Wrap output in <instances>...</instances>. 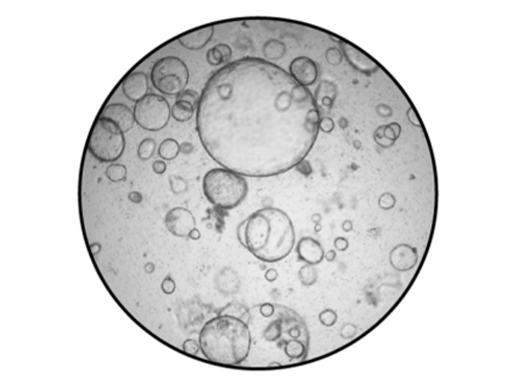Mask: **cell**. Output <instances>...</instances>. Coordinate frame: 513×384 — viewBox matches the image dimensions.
Segmentation results:
<instances>
[{
  "label": "cell",
  "mask_w": 513,
  "mask_h": 384,
  "mask_svg": "<svg viewBox=\"0 0 513 384\" xmlns=\"http://www.w3.org/2000/svg\"><path fill=\"white\" fill-rule=\"evenodd\" d=\"M196 110L205 152L223 168L249 177L295 168L320 132L312 92L282 68L260 58H241L216 71Z\"/></svg>",
  "instance_id": "cell-1"
},
{
  "label": "cell",
  "mask_w": 513,
  "mask_h": 384,
  "mask_svg": "<svg viewBox=\"0 0 513 384\" xmlns=\"http://www.w3.org/2000/svg\"><path fill=\"white\" fill-rule=\"evenodd\" d=\"M241 245L260 261L274 263L284 260L295 245L293 222L280 209H261L245 220Z\"/></svg>",
  "instance_id": "cell-2"
},
{
  "label": "cell",
  "mask_w": 513,
  "mask_h": 384,
  "mask_svg": "<svg viewBox=\"0 0 513 384\" xmlns=\"http://www.w3.org/2000/svg\"><path fill=\"white\" fill-rule=\"evenodd\" d=\"M199 342L202 354L210 362L238 366L249 357L252 339L249 326L241 319L222 314L203 326Z\"/></svg>",
  "instance_id": "cell-3"
},
{
  "label": "cell",
  "mask_w": 513,
  "mask_h": 384,
  "mask_svg": "<svg viewBox=\"0 0 513 384\" xmlns=\"http://www.w3.org/2000/svg\"><path fill=\"white\" fill-rule=\"evenodd\" d=\"M203 192L210 203L223 210L241 204L249 192L243 176L225 168H213L203 177Z\"/></svg>",
  "instance_id": "cell-4"
},
{
  "label": "cell",
  "mask_w": 513,
  "mask_h": 384,
  "mask_svg": "<svg viewBox=\"0 0 513 384\" xmlns=\"http://www.w3.org/2000/svg\"><path fill=\"white\" fill-rule=\"evenodd\" d=\"M88 145L90 153L100 162L113 163L124 154V133L112 120L99 116L92 126Z\"/></svg>",
  "instance_id": "cell-5"
},
{
  "label": "cell",
  "mask_w": 513,
  "mask_h": 384,
  "mask_svg": "<svg viewBox=\"0 0 513 384\" xmlns=\"http://www.w3.org/2000/svg\"><path fill=\"white\" fill-rule=\"evenodd\" d=\"M151 80L157 91L167 96H179L189 82L187 64L176 56H166L153 66Z\"/></svg>",
  "instance_id": "cell-6"
},
{
  "label": "cell",
  "mask_w": 513,
  "mask_h": 384,
  "mask_svg": "<svg viewBox=\"0 0 513 384\" xmlns=\"http://www.w3.org/2000/svg\"><path fill=\"white\" fill-rule=\"evenodd\" d=\"M171 105L163 96L147 95L136 103L134 118L141 128L149 132H156L165 128L171 119Z\"/></svg>",
  "instance_id": "cell-7"
},
{
  "label": "cell",
  "mask_w": 513,
  "mask_h": 384,
  "mask_svg": "<svg viewBox=\"0 0 513 384\" xmlns=\"http://www.w3.org/2000/svg\"><path fill=\"white\" fill-rule=\"evenodd\" d=\"M165 225L169 233L179 238H188L193 229L196 228V221L193 213L184 208H174L166 214Z\"/></svg>",
  "instance_id": "cell-8"
},
{
  "label": "cell",
  "mask_w": 513,
  "mask_h": 384,
  "mask_svg": "<svg viewBox=\"0 0 513 384\" xmlns=\"http://www.w3.org/2000/svg\"><path fill=\"white\" fill-rule=\"evenodd\" d=\"M290 76L302 86H310L316 82L318 70L316 63L306 56H299L290 62Z\"/></svg>",
  "instance_id": "cell-9"
},
{
  "label": "cell",
  "mask_w": 513,
  "mask_h": 384,
  "mask_svg": "<svg viewBox=\"0 0 513 384\" xmlns=\"http://www.w3.org/2000/svg\"><path fill=\"white\" fill-rule=\"evenodd\" d=\"M99 116L100 118H106L112 120L113 123L117 124V126L122 129L124 134L126 132L131 131L136 123L134 113H133V111L127 106V105L120 103L110 104L107 105V106H105L103 108V111L100 112Z\"/></svg>",
  "instance_id": "cell-10"
},
{
  "label": "cell",
  "mask_w": 513,
  "mask_h": 384,
  "mask_svg": "<svg viewBox=\"0 0 513 384\" xmlns=\"http://www.w3.org/2000/svg\"><path fill=\"white\" fill-rule=\"evenodd\" d=\"M417 249L407 244H400L391 250L390 263L398 272H409L418 264Z\"/></svg>",
  "instance_id": "cell-11"
},
{
  "label": "cell",
  "mask_w": 513,
  "mask_h": 384,
  "mask_svg": "<svg viewBox=\"0 0 513 384\" xmlns=\"http://www.w3.org/2000/svg\"><path fill=\"white\" fill-rule=\"evenodd\" d=\"M123 92L127 99L138 103L148 92V78L145 72H132L123 82Z\"/></svg>",
  "instance_id": "cell-12"
},
{
  "label": "cell",
  "mask_w": 513,
  "mask_h": 384,
  "mask_svg": "<svg viewBox=\"0 0 513 384\" xmlns=\"http://www.w3.org/2000/svg\"><path fill=\"white\" fill-rule=\"evenodd\" d=\"M296 254L300 261H304L307 264L316 265L321 263L325 258V250L322 245L317 240L310 237L302 238L299 241L296 247Z\"/></svg>",
  "instance_id": "cell-13"
},
{
  "label": "cell",
  "mask_w": 513,
  "mask_h": 384,
  "mask_svg": "<svg viewBox=\"0 0 513 384\" xmlns=\"http://www.w3.org/2000/svg\"><path fill=\"white\" fill-rule=\"evenodd\" d=\"M213 35V26H205L197 28L184 35L179 36V42L181 46L191 50H199L204 48L210 42Z\"/></svg>",
  "instance_id": "cell-14"
},
{
  "label": "cell",
  "mask_w": 513,
  "mask_h": 384,
  "mask_svg": "<svg viewBox=\"0 0 513 384\" xmlns=\"http://www.w3.org/2000/svg\"><path fill=\"white\" fill-rule=\"evenodd\" d=\"M342 46L346 58L349 60V63L353 64L357 70L369 74V72H372L377 69V66L370 58H367L363 52L357 51L354 47L348 46L345 43H342Z\"/></svg>",
  "instance_id": "cell-15"
},
{
  "label": "cell",
  "mask_w": 513,
  "mask_h": 384,
  "mask_svg": "<svg viewBox=\"0 0 513 384\" xmlns=\"http://www.w3.org/2000/svg\"><path fill=\"white\" fill-rule=\"evenodd\" d=\"M400 134V126L398 124H390L387 126L379 127L374 132V140L379 145L386 148L391 147Z\"/></svg>",
  "instance_id": "cell-16"
},
{
  "label": "cell",
  "mask_w": 513,
  "mask_h": 384,
  "mask_svg": "<svg viewBox=\"0 0 513 384\" xmlns=\"http://www.w3.org/2000/svg\"><path fill=\"white\" fill-rule=\"evenodd\" d=\"M232 50L228 44L218 43L207 52V61L210 66H220L222 63H228L231 60Z\"/></svg>",
  "instance_id": "cell-17"
},
{
  "label": "cell",
  "mask_w": 513,
  "mask_h": 384,
  "mask_svg": "<svg viewBox=\"0 0 513 384\" xmlns=\"http://www.w3.org/2000/svg\"><path fill=\"white\" fill-rule=\"evenodd\" d=\"M195 110L196 107L193 104L184 102V100H176L171 108V115L179 123H184L193 118Z\"/></svg>",
  "instance_id": "cell-18"
},
{
  "label": "cell",
  "mask_w": 513,
  "mask_h": 384,
  "mask_svg": "<svg viewBox=\"0 0 513 384\" xmlns=\"http://www.w3.org/2000/svg\"><path fill=\"white\" fill-rule=\"evenodd\" d=\"M181 152V145L174 139H166L159 145L157 153L161 159L166 161H172L179 155Z\"/></svg>",
  "instance_id": "cell-19"
},
{
  "label": "cell",
  "mask_w": 513,
  "mask_h": 384,
  "mask_svg": "<svg viewBox=\"0 0 513 384\" xmlns=\"http://www.w3.org/2000/svg\"><path fill=\"white\" fill-rule=\"evenodd\" d=\"M105 175H106L107 179L110 180L111 182H113V183H117V182H123V181L126 180V177H127V169L124 164L113 162L112 164H110L107 167L106 171H105Z\"/></svg>",
  "instance_id": "cell-20"
},
{
  "label": "cell",
  "mask_w": 513,
  "mask_h": 384,
  "mask_svg": "<svg viewBox=\"0 0 513 384\" xmlns=\"http://www.w3.org/2000/svg\"><path fill=\"white\" fill-rule=\"evenodd\" d=\"M285 46L281 42L271 40L264 47V54L269 60H279L285 55Z\"/></svg>",
  "instance_id": "cell-21"
},
{
  "label": "cell",
  "mask_w": 513,
  "mask_h": 384,
  "mask_svg": "<svg viewBox=\"0 0 513 384\" xmlns=\"http://www.w3.org/2000/svg\"><path fill=\"white\" fill-rule=\"evenodd\" d=\"M299 278L302 285L312 286L317 280V270L312 264H306L299 270Z\"/></svg>",
  "instance_id": "cell-22"
},
{
  "label": "cell",
  "mask_w": 513,
  "mask_h": 384,
  "mask_svg": "<svg viewBox=\"0 0 513 384\" xmlns=\"http://www.w3.org/2000/svg\"><path fill=\"white\" fill-rule=\"evenodd\" d=\"M155 148H156L155 141L153 140V139H149V137H147V139H145V140H143L140 142L139 147H138V152H137V154H138V156H139L140 160L147 161V160L151 159V157L153 155H154Z\"/></svg>",
  "instance_id": "cell-23"
},
{
  "label": "cell",
  "mask_w": 513,
  "mask_h": 384,
  "mask_svg": "<svg viewBox=\"0 0 513 384\" xmlns=\"http://www.w3.org/2000/svg\"><path fill=\"white\" fill-rule=\"evenodd\" d=\"M305 346L304 343L294 340V341H288L285 346V351L287 354V357L290 359H300L304 355Z\"/></svg>",
  "instance_id": "cell-24"
},
{
  "label": "cell",
  "mask_w": 513,
  "mask_h": 384,
  "mask_svg": "<svg viewBox=\"0 0 513 384\" xmlns=\"http://www.w3.org/2000/svg\"><path fill=\"white\" fill-rule=\"evenodd\" d=\"M169 184H171V189L174 193H183L187 191L188 184L185 180H183L182 177L179 176H171L169 177Z\"/></svg>",
  "instance_id": "cell-25"
},
{
  "label": "cell",
  "mask_w": 513,
  "mask_h": 384,
  "mask_svg": "<svg viewBox=\"0 0 513 384\" xmlns=\"http://www.w3.org/2000/svg\"><path fill=\"white\" fill-rule=\"evenodd\" d=\"M318 319H320L322 325L330 327V326L335 325V322L337 321V313L335 312L334 310L327 309L325 311H322V312L320 313V316H318Z\"/></svg>",
  "instance_id": "cell-26"
},
{
  "label": "cell",
  "mask_w": 513,
  "mask_h": 384,
  "mask_svg": "<svg viewBox=\"0 0 513 384\" xmlns=\"http://www.w3.org/2000/svg\"><path fill=\"white\" fill-rule=\"evenodd\" d=\"M176 100H184V102L193 104L197 108V105L200 103V95L194 90H184L177 96Z\"/></svg>",
  "instance_id": "cell-27"
},
{
  "label": "cell",
  "mask_w": 513,
  "mask_h": 384,
  "mask_svg": "<svg viewBox=\"0 0 513 384\" xmlns=\"http://www.w3.org/2000/svg\"><path fill=\"white\" fill-rule=\"evenodd\" d=\"M395 201H397L395 200V197L392 195V193L385 192V193H383L381 197H379L378 204H379V208L387 211V210H391V209L394 208Z\"/></svg>",
  "instance_id": "cell-28"
},
{
  "label": "cell",
  "mask_w": 513,
  "mask_h": 384,
  "mask_svg": "<svg viewBox=\"0 0 513 384\" xmlns=\"http://www.w3.org/2000/svg\"><path fill=\"white\" fill-rule=\"evenodd\" d=\"M326 58L331 66H338L342 62L343 56L341 50H338L337 48H329L326 52Z\"/></svg>",
  "instance_id": "cell-29"
},
{
  "label": "cell",
  "mask_w": 513,
  "mask_h": 384,
  "mask_svg": "<svg viewBox=\"0 0 513 384\" xmlns=\"http://www.w3.org/2000/svg\"><path fill=\"white\" fill-rule=\"evenodd\" d=\"M182 348L184 353L193 355V357H196V355L199 354V351L201 350L200 342L194 340V339H188V340H185L182 345Z\"/></svg>",
  "instance_id": "cell-30"
},
{
  "label": "cell",
  "mask_w": 513,
  "mask_h": 384,
  "mask_svg": "<svg viewBox=\"0 0 513 384\" xmlns=\"http://www.w3.org/2000/svg\"><path fill=\"white\" fill-rule=\"evenodd\" d=\"M175 282L173 281V278L171 276H167L164 280L163 284H161V290L164 291L166 294H172L175 291Z\"/></svg>",
  "instance_id": "cell-31"
},
{
  "label": "cell",
  "mask_w": 513,
  "mask_h": 384,
  "mask_svg": "<svg viewBox=\"0 0 513 384\" xmlns=\"http://www.w3.org/2000/svg\"><path fill=\"white\" fill-rule=\"evenodd\" d=\"M357 334V327L354 324H345L341 329V337L344 339L354 338Z\"/></svg>",
  "instance_id": "cell-32"
},
{
  "label": "cell",
  "mask_w": 513,
  "mask_h": 384,
  "mask_svg": "<svg viewBox=\"0 0 513 384\" xmlns=\"http://www.w3.org/2000/svg\"><path fill=\"white\" fill-rule=\"evenodd\" d=\"M335 127L334 120L329 118V116H326V118H321L320 120V131L323 133H330L333 132V129Z\"/></svg>",
  "instance_id": "cell-33"
},
{
  "label": "cell",
  "mask_w": 513,
  "mask_h": 384,
  "mask_svg": "<svg viewBox=\"0 0 513 384\" xmlns=\"http://www.w3.org/2000/svg\"><path fill=\"white\" fill-rule=\"evenodd\" d=\"M295 169H296V170H298L299 172L304 173V175H306V176L310 175V173H312V171H313L312 165H310V163L308 162V161H306V160L301 161L300 163L296 164Z\"/></svg>",
  "instance_id": "cell-34"
},
{
  "label": "cell",
  "mask_w": 513,
  "mask_h": 384,
  "mask_svg": "<svg viewBox=\"0 0 513 384\" xmlns=\"http://www.w3.org/2000/svg\"><path fill=\"white\" fill-rule=\"evenodd\" d=\"M334 246L335 248L339 250V252H344V250H346L349 247V241L346 238H337V239H335L334 241Z\"/></svg>",
  "instance_id": "cell-35"
},
{
  "label": "cell",
  "mask_w": 513,
  "mask_h": 384,
  "mask_svg": "<svg viewBox=\"0 0 513 384\" xmlns=\"http://www.w3.org/2000/svg\"><path fill=\"white\" fill-rule=\"evenodd\" d=\"M152 168H153V171L157 173V175H163V173L166 171V169H167V165H166L164 161H155V162L153 163Z\"/></svg>",
  "instance_id": "cell-36"
},
{
  "label": "cell",
  "mask_w": 513,
  "mask_h": 384,
  "mask_svg": "<svg viewBox=\"0 0 513 384\" xmlns=\"http://www.w3.org/2000/svg\"><path fill=\"white\" fill-rule=\"evenodd\" d=\"M128 199H130L132 203H136V204H139L141 200H143V195H141L140 192H137V191H132L128 193Z\"/></svg>",
  "instance_id": "cell-37"
},
{
  "label": "cell",
  "mask_w": 513,
  "mask_h": 384,
  "mask_svg": "<svg viewBox=\"0 0 513 384\" xmlns=\"http://www.w3.org/2000/svg\"><path fill=\"white\" fill-rule=\"evenodd\" d=\"M265 278H266V281H268V282H274L278 278V272L273 268L268 269L265 274Z\"/></svg>",
  "instance_id": "cell-38"
},
{
  "label": "cell",
  "mask_w": 513,
  "mask_h": 384,
  "mask_svg": "<svg viewBox=\"0 0 513 384\" xmlns=\"http://www.w3.org/2000/svg\"><path fill=\"white\" fill-rule=\"evenodd\" d=\"M407 114H409V118H410L412 124H413V125H418V126H421V123H420V120L418 119V116H417V114H415L414 110H412V108H410L409 112H407Z\"/></svg>",
  "instance_id": "cell-39"
},
{
  "label": "cell",
  "mask_w": 513,
  "mask_h": 384,
  "mask_svg": "<svg viewBox=\"0 0 513 384\" xmlns=\"http://www.w3.org/2000/svg\"><path fill=\"white\" fill-rule=\"evenodd\" d=\"M181 151H182V153L184 154H189V153H192L193 151V144L191 143H183L182 145H181Z\"/></svg>",
  "instance_id": "cell-40"
},
{
  "label": "cell",
  "mask_w": 513,
  "mask_h": 384,
  "mask_svg": "<svg viewBox=\"0 0 513 384\" xmlns=\"http://www.w3.org/2000/svg\"><path fill=\"white\" fill-rule=\"evenodd\" d=\"M335 257H336V253H335V250H329L328 253L325 254V258L327 261H334L335 260Z\"/></svg>",
  "instance_id": "cell-41"
},
{
  "label": "cell",
  "mask_w": 513,
  "mask_h": 384,
  "mask_svg": "<svg viewBox=\"0 0 513 384\" xmlns=\"http://www.w3.org/2000/svg\"><path fill=\"white\" fill-rule=\"evenodd\" d=\"M188 238H191V239H193V240H199L201 238V233L199 232V229L195 228V229L192 230V233L189 234Z\"/></svg>",
  "instance_id": "cell-42"
},
{
  "label": "cell",
  "mask_w": 513,
  "mask_h": 384,
  "mask_svg": "<svg viewBox=\"0 0 513 384\" xmlns=\"http://www.w3.org/2000/svg\"><path fill=\"white\" fill-rule=\"evenodd\" d=\"M342 228L345 230V232H350V230H353V224H351V221L349 220H345L344 222L342 224Z\"/></svg>",
  "instance_id": "cell-43"
},
{
  "label": "cell",
  "mask_w": 513,
  "mask_h": 384,
  "mask_svg": "<svg viewBox=\"0 0 513 384\" xmlns=\"http://www.w3.org/2000/svg\"><path fill=\"white\" fill-rule=\"evenodd\" d=\"M145 272L148 273V274H151L154 272V264L153 263H147L146 265H145Z\"/></svg>",
  "instance_id": "cell-44"
},
{
  "label": "cell",
  "mask_w": 513,
  "mask_h": 384,
  "mask_svg": "<svg viewBox=\"0 0 513 384\" xmlns=\"http://www.w3.org/2000/svg\"><path fill=\"white\" fill-rule=\"evenodd\" d=\"M99 250H100V245H98V244H92L91 245V252H92V254H94V255H95V254L98 253Z\"/></svg>",
  "instance_id": "cell-45"
}]
</instances>
